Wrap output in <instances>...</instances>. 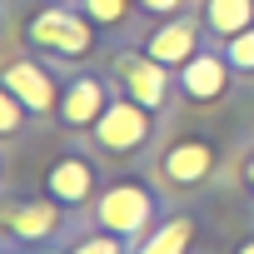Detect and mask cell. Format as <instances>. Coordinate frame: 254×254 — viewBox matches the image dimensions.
Here are the masks:
<instances>
[{"label":"cell","instance_id":"obj_1","mask_svg":"<svg viewBox=\"0 0 254 254\" xmlns=\"http://www.w3.org/2000/svg\"><path fill=\"white\" fill-rule=\"evenodd\" d=\"M95 219H100V229L140 244V239L150 234V224H155V194H150L145 185H115V190L100 194Z\"/></svg>","mask_w":254,"mask_h":254},{"label":"cell","instance_id":"obj_2","mask_svg":"<svg viewBox=\"0 0 254 254\" xmlns=\"http://www.w3.org/2000/svg\"><path fill=\"white\" fill-rule=\"evenodd\" d=\"M90 130H95V140H100L105 150L130 155V150H140V145H145V135H150V115H145V105H140V100H110V105H105V115L90 125Z\"/></svg>","mask_w":254,"mask_h":254},{"label":"cell","instance_id":"obj_3","mask_svg":"<svg viewBox=\"0 0 254 254\" xmlns=\"http://www.w3.org/2000/svg\"><path fill=\"white\" fill-rule=\"evenodd\" d=\"M0 224H5L10 244H40L60 224V199H10L0 204Z\"/></svg>","mask_w":254,"mask_h":254},{"label":"cell","instance_id":"obj_4","mask_svg":"<svg viewBox=\"0 0 254 254\" xmlns=\"http://www.w3.org/2000/svg\"><path fill=\"white\" fill-rule=\"evenodd\" d=\"M30 40L55 50V55H85L90 50V25L70 10H45V15L30 20Z\"/></svg>","mask_w":254,"mask_h":254},{"label":"cell","instance_id":"obj_5","mask_svg":"<svg viewBox=\"0 0 254 254\" xmlns=\"http://www.w3.org/2000/svg\"><path fill=\"white\" fill-rule=\"evenodd\" d=\"M115 75L125 80L130 100H140L145 110H160V105H165L170 80H165V65H160L155 55H120V60H115Z\"/></svg>","mask_w":254,"mask_h":254},{"label":"cell","instance_id":"obj_6","mask_svg":"<svg viewBox=\"0 0 254 254\" xmlns=\"http://www.w3.org/2000/svg\"><path fill=\"white\" fill-rule=\"evenodd\" d=\"M45 194L60 199V204H90L95 194V165L85 155H65L50 165V180H45Z\"/></svg>","mask_w":254,"mask_h":254},{"label":"cell","instance_id":"obj_7","mask_svg":"<svg viewBox=\"0 0 254 254\" xmlns=\"http://www.w3.org/2000/svg\"><path fill=\"white\" fill-rule=\"evenodd\" d=\"M160 170H165V180H175V185H199V180H209V170H214V150H209L204 140H180V145L165 150Z\"/></svg>","mask_w":254,"mask_h":254},{"label":"cell","instance_id":"obj_8","mask_svg":"<svg viewBox=\"0 0 254 254\" xmlns=\"http://www.w3.org/2000/svg\"><path fill=\"white\" fill-rule=\"evenodd\" d=\"M0 85H5V90H15L35 115H45L50 105H55V85H50V75L40 70V65H30V60H15L5 75H0Z\"/></svg>","mask_w":254,"mask_h":254},{"label":"cell","instance_id":"obj_9","mask_svg":"<svg viewBox=\"0 0 254 254\" xmlns=\"http://www.w3.org/2000/svg\"><path fill=\"white\" fill-rule=\"evenodd\" d=\"M105 85L100 80H75L70 90H65V100H60V120L65 125H95L100 115H105Z\"/></svg>","mask_w":254,"mask_h":254},{"label":"cell","instance_id":"obj_10","mask_svg":"<svg viewBox=\"0 0 254 254\" xmlns=\"http://www.w3.org/2000/svg\"><path fill=\"white\" fill-rule=\"evenodd\" d=\"M190 239H194V219H190V214H175V219H165L160 229H150V234L135 244V254H190Z\"/></svg>","mask_w":254,"mask_h":254},{"label":"cell","instance_id":"obj_11","mask_svg":"<svg viewBox=\"0 0 254 254\" xmlns=\"http://www.w3.org/2000/svg\"><path fill=\"white\" fill-rule=\"evenodd\" d=\"M224 65L229 60H219V55H194L190 65H185V95L190 100H214L219 90H224Z\"/></svg>","mask_w":254,"mask_h":254},{"label":"cell","instance_id":"obj_12","mask_svg":"<svg viewBox=\"0 0 254 254\" xmlns=\"http://www.w3.org/2000/svg\"><path fill=\"white\" fill-rule=\"evenodd\" d=\"M150 55H155L160 65H190V60H194V25H190V20L165 25V30L150 40Z\"/></svg>","mask_w":254,"mask_h":254},{"label":"cell","instance_id":"obj_13","mask_svg":"<svg viewBox=\"0 0 254 254\" xmlns=\"http://www.w3.org/2000/svg\"><path fill=\"white\" fill-rule=\"evenodd\" d=\"M254 20V0H209V25L219 35H239Z\"/></svg>","mask_w":254,"mask_h":254},{"label":"cell","instance_id":"obj_14","mask_svg":"<svg viewBox=\"0 0 254 254\" xmlns=\"http://www.w3.org/2000/svg\"><path fill=\"white\" fill-rule=\"evenodd\" d=\"M30 105L15 95V90H5V85H0V135H15L20 130V115H25Z\"/></svg>","mask_w":254,"mask_h":254},{"label":"cell","instance_id":"obj_15","mask_svg":"<svg viewBox=\"0 0 254 254\" xmlns=\"http://www.w3.org/2000/svg\"><path fill=\"white\" fill-rule=\"evenodd\" d=\"M224 60H229L234 70H254V30H239V35H229V50H224Z\"/></svg>","mask_w":254,"mask_h":254},{"label":"cell","instance_id":"obj_16","mask_svg":"<svg viewBox=\"0 0 254 254\" xmlns=\"http://www.w3.org/2000/svg\"><path fill=\"white\" fill-rule=\"evenodd\" d=\"M65 254H125V244H120V234H90V239H80L75 249H65Z\"/></svg>","mask_w":254,"mask_h":254},{"label":"cell","instance_id":"obj_17","mask_svg":"<svg viewBox=\"0 0 254 254\" xmlns=\"http://www.w3.org/2000/svg\"><path fill=\"white\" fill-rule=\"evenodd\" d=\"M85 10H90L95 20H120V15H125V0H85Z\"/></svg>","mask_w":254,"mask_h":254},{"label":"cell","instance_id":"obj_18","mask_svg":"<svg viewBox=\"0 0 254 254\" xmlns=\"http://www.w3.org/2000/svg\"><path fill=\"white\" fill-rule=\"evenodd\" d=\"M145 10H155V15H170V10H180V0H140Z\"/></svg>","mask_w":254,"mask_h":254},{"label":"cell","instance_id":"obj_19","mask_svg":"<svg viewBox=\"0 0 254 254\" xmlns=\"http://www.w3.org/2000/svg\"><path fill=\"white\" fill-rule=\"evenodd\" d=\"M5 254H60V249H20V244H10Z\"/></svg>","mask_w":254,"mask_h":254},{"label":"cell","instance_id":"obj_20","mask_svg":"<svg viewBox=\"0 0 254 254\" xmlns=\"http://www.w3.org/2000/svg\"><path fill=\"white\" fill-rule=\"evenodd\" d=\"M234 254H254V234H249V239H244V244H239Z\"/></svg>","mask_w":254,"mask_h":254},{"label":"cell","instance_id":"obj_21","mask_svg":"<svg viewBox=\"0 0 254 254\" xmlns=\"http://www.w3.org/2000/svg\"><path fill=\"white\" fill-rule=\"evenodd\" d=\"M244 180H249V185H254V155H249V165H244Z\"/></svg>","mask_w":254,"mask_h":254}]
</instances>
